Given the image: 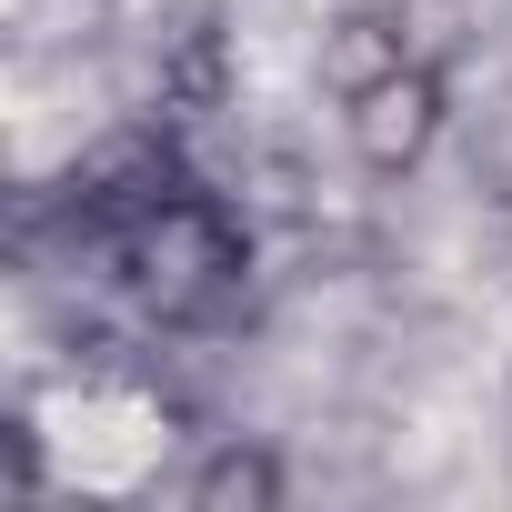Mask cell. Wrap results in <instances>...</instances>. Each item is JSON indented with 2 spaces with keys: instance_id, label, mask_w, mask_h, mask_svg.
Instances as JSON below:
<instances>
[{
  "instance_id": "6da1fadb",
  "label": "cell",
  "mask_w": 512,
  "mask_h": 512,
  "mask_svg": "<svg viewBox=\"0 0 512 512\" xmlns=\"http://www.w3.org/2000/svg\"><path fill=\"white\" fill-rule=\"evenodd\" d=\"M71 241L171 332H201L241 302L251 231L171 161V151H111L91 181H71Z\"/></svg>"
},
{
  "instance_id": "7a4b0ae2",
  "label": "cell",
  "mask_w": 512,
  "mask_h": 512,
  "mask_svg": "<svg viewBox=\"0 0 512 512\" xmlns=\"http://www.w3.org/2000/svg\"><path fill=\"white\" fill-rule=\"evenodd\" d=\"M432 131H442V71L392 61L382 81L352 91V151H362L372 171H412V161L432 151Z\"/></svg>"
},
{
  "instance_id": "3957f363",
  "label": "cell",
  "mask_w": 512,
  "mask_h": 512,
  "mask_svg": "<svg viewBox=\"0 0 512 512\" xmlns=\"http://www.w3.org/2000/svg\"><path fill=\"white\" fill-rule=\"evenodd\" d=\"M392 61H402V31H392V21H382V11H352V21H342V31H332V41H322V81H332V91H342V101H352V91H362V81H382V71H392Z\"/></svg>"
},
{
  "instance_id": "277c9868",
  "label": "cell",
  "mask_w": 512,
  "mask_h": 512,
  "mask_svg": "<svg viewBox=\"0 0 512 512\" xmlns=\"http://www.w3.org/2000/svg\"><path fill=\"white\" fill-rule=\"evenodd\" d=\"M161 91L181 111H211L221 101V0H191V21H181V61L161 71Z\"/></svg>"
},
{
  "instance_id": "5b68a950",
  "label": "cell",
  "mask_w": 512,
  "mask_h": 512,
  "mask_svg": "<svg viewBox=\"0 0 512 512\" xmlns=\"http://www.w3.org/2000/svg\"><path fill=\"white\" fill-rule=\"evenodd\" d=\"M191 502H201V512H231V502H251V512H262V502H282V462L231 442V452H211V462L191 472Z\"/></svg>"
},
{
  "instance_id": "8992f818",
  "label": "cell",
  "mask_w": 512,
  "mask_h": 512,
  "mask_svg": "<svg viewBox=\"0 0 512 512\" xmlns=\"http://www.w3.org/2000/svg\"><path fill=\"white\" fill-rule=\"evenodd\" d=\"M11 492H41V442H31V422H11Z\"/></svg>"
}]
</instances>
